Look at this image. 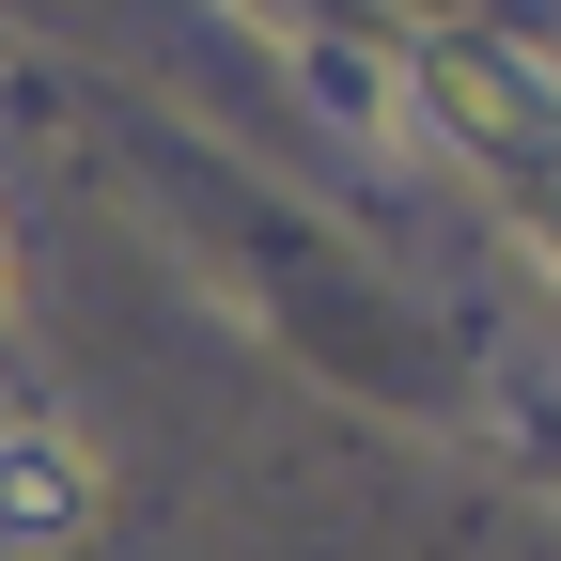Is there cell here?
<instances>
[{"mask_svg": "<svg viewBox=\"0 0 561 561\" xmlns=\"http://www.w3.org/2000/svg\"><path fill=\"white\" fill-rule=\"evenodd\" d=\"M94 530V468L62 421H0V561H62Z\"/></svg>", "mask_w": 561, "mask_h": 561, "instance_id": "1", "label": "cell"}]
</instances>
